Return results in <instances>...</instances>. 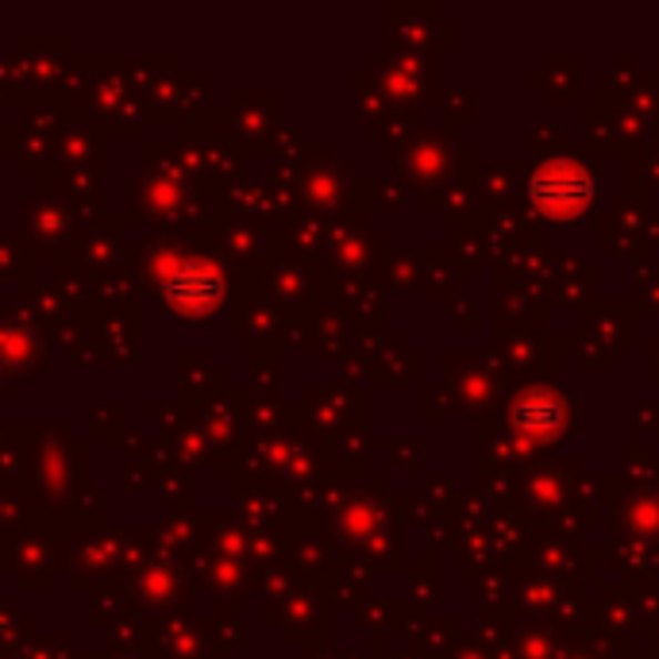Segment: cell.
<instances>
[{
	"label": "cell",
	"instance_id": "6da1fadb",
	"mask_svg": "<svg viewBox=\"0 0 659 659\" xmlns=\"http://www.w3.org/2000/svg\"><path fill=\"white\" fill-rule=\"evenodd\" d=\"M213 278L216 274H197V266H185L182 274H174V278L166 282V290L178 305L197 308V305H209V297H213V290H216Z\"/></svg>",
	"mask_w": 659,
	"mask_h": 659
}]
</instances>
